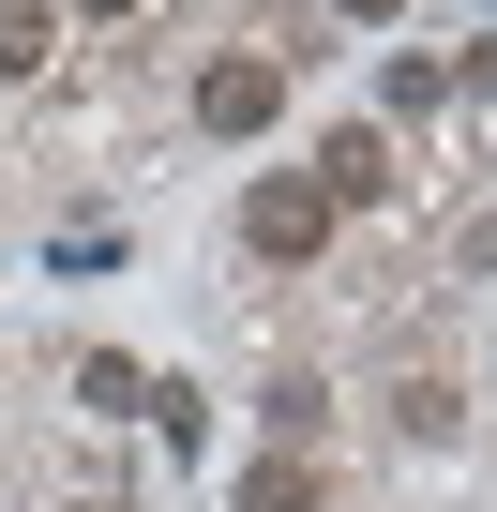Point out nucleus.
Instances as JSON below:
<instances>
[{
	"instance_id": "nucleus-1",
	"label": "nucleus",
	"mask_w": 497,
	"mask_h": 512,
	"mask_svg": "<svg viewBox=\"0 0 497 512\" xmlns=\"http://www.w3.org/2000/svg\"><path fill=\"white\" fill-rule=\"evenodd\" d=\"M332 226H347V211H332V196H317L302 166H272L257 196H241V241H257V256H272V272H302V256H317Z\"/></svg>"
},
{
	"instance_id": "nucleus-2",
	"label": "nucleus",
	"mask_w": 497,
	"mask_h": 512,
	"mask_svg": "<svg viewBox=\"0 0 497 512\" xmlns=\"http://www.w3.org/2000/svg\"><path fill=\"white\" fill-rule=\"evenodd\" d=\"M287 121V61H211L196 76V136H272Z\"/></svg>"
},
{
	"instance_id": "nucleus-3",
	"label": "nucleus",
	"mask_w": 497,
	"mask_h": 512,
	"mask_svg": "<svg viewBox=\"0 0 497 512\" xmlns=\"http://www.w3.org/2000/svg\"><path fill=\"white\" fill-rule=\"evenodd\" d=\"M302 181H317L332 211H362V196H392V136H362V121H347V136H317V166H302Z\"/></svg>"
},
{
	"instance_id": "nucleus-4",
	"label": "nucleus",
	"mask_w": 497,
	"mask_h": 512,
	"mask_svg": "<svg viewBox=\"0 0 497 512\" xmlns=\"http://www.w3.org/2000/svg\"><path fill=\"white\" fill-rule=\"evenodd\" d=\"M241 512H317V452H257L241 467Z\"/></svg>"
},
{
	"instance_id": "nucleus-5",
	"label": "nucleus",
	"mask_w": 497,
	"mask_h": 512,
	"mask_svg": "<svg viewBox=\"0 0 497 512\" xmlns=\"http://www.w3.org/2000/svg\"><path fill=\"white\" fill-rule=\"evenodd\" d=\"M46 46H61V0H0V76H46Z\"/></svg>"
},
{
	"instance_id": "nucleus-6",
	"label": "nucleus",
	"mask_w": 497,
	"mask_h": 512,
	"mask_svg": "<svg viewBox=\"0 0 497 512\" xmlns=\"http://www.w3.org/2000/svg\"><path fill=\"white\" fill-rule=\"evenodd\" d=\"M377 91H392V121H422V106L452 91V61H437V46H392V76H377Z\"/></svg>"
},
{
	"instance_id": "nucleus-7",
	"label": "nucleus",
	"mask_w": 497,
	"mask_h": 512,
	"mask_svg": "<svg viewBox=\"0 0 497 512\" xmlns=\"http://www.w3.org/2000/svg\"><path fill=\"white\" fill-rule=\"evenodd\" d=\"M76 407H151V377H136L121 347H91V362H76Z\"/></svg>"
},
{
	"instance_id": "nucleus-8",
	"label": "nucleus",
	"mask_w": 497,
	"mask_h": 512,
	"mask_svg": "<svg viewBox=\"0 0 497 512\" xmlns=\"http://www.w3.org/2000/svg\"><path fill=\"white\" fill-rule=\"evenodd\" d=\"M452 91H482V106H497V31H482V46L452 61Z\"/></svg>"
},
{
	"instance_id": "nucleus-9",
	"label": "nucleus",
	"mask_w": 497,
	"mask_h": 512,
	"mask_svg": "<svg viewBox=\"0 0 497 512\" xmlns=\"http://www.w3.org/2000/svg\"><path fill=\"white\" fill-rule=\"evenodd\" d=\"M332 16H347V31H392V16H407V0H332Z\"/></svg>"
},
{
	"instance_id": "nucleus-10",
	"label": "nucleus",
	"mask_w": 497,
	"mask_h": 512,
	"mask_svg": "<svg viewBox=\"0 0 497 512\" xmlns=\"http://www.w3.org/2000/svg\"><path fill=\"white\" fill-rule=\"evenodd\" d=\"M61 16H136V0H61Z\"/></svg>"
}]
</instances>
